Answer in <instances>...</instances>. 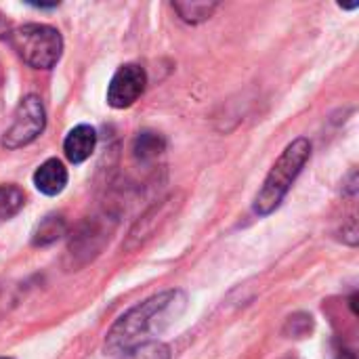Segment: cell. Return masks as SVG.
I'll return each mask as SVG.
<instances>
[{"mask_svg": "<svg viewBox=\"0 0 359 359\" xmlns=\"http://www.w3.org/2000/svg\"><path fill=\"white\" fill-rule=\"evenodd\" d=\"M95 143H97L95 128L88 124H80L67 133V137L63 141V151L69 162L80 164L90 158V154L95 151Z\"/></svg>", "mask_w": 359, "mask_h": 359, "instance_id": "obj_6", "label": "cell"}, {"mask_svg": "<svg viewBox=\"0 0 359 359\" xmlns=\"http://www.w3.org/2000/svg\"><path fill=\"white\" fill-rule=\"evenodd\" d=\"M8 40L17 55L36 69H50L63 50L61 34L42 23H25L8 32Z\"/></svg>", "mask_w": 359, "mask_h": 359, "instance_id": "obj_3", "label": "cell"}, {"mask_svg": "<svg viewBox=\"0 0 359 359\" xmlns=\"http://www.w3.org/2000/svg\"><path fill=\"white\" fill-rule=\"evenodd\" d=\"M4 36L8 38V23H6V19L0 15V38H4Z\"/></svg>", "mask_w": 359, "mask_h": 359, "instance_id": "obj_14", "label": "cell"}, {"mask_svg": "<svg viewBox=\"0 0 359 359\" xmlns=\"http://www.w3.org/2000/svg\"><path fill=\"white\" fill-rule=\"evenodd\" d=\"M313 328V320L311 316H305V313H299V316H292L286 324V332L290 337H297V339H303L311 332Z\"/></svg>", "mask_w": 359, "mask_h": 359, "instance_id": "obj_13", "label": "cell"}, {"mask_svg": "<svg viewBox=\"0 0 359 359\" xmlns=\"http://www.w3.org/2000/svg\"><path fill=\"white\" fill-rule=\"evenodd\" d=\"M25 204V196L17 185H0V221L15 217Z\"/></svg>", "mask_w": 359, "mask_h": 359, "instance_id": "obj_10", "label": "cell"}, {"mask_svg": "<svg viewBox=\"0 0 359 359\" xmlns=\"http://www.w3.org/2000/svg\"><path fill=\"white\" fill-rule=\"evenodd\" d=\"M120 359H170V349L164 343L151 341V343L139 345V347L122 353Z\"/></svg>", "mask_w": 359, "mask_h": 359, "instance_id": "obj_12", "label": "cell"}, {"mask_svg": "<svg viewBox=\"0 0 359 359\" xmlns=\"http://www.w3.org/2000/svg\"><path fill=\"white\" fill-rule=\"evenodd\" d=\"M145 82H147V76L141 65H135V63L122 65L114 74V78L107 86V103L116 109L130 107L143 95Z\"/></svg>", "mask_w": 359, "mask_h": 359, "instance_id": "obj_5", "label": "cell"}, {"mask_svg": "<svg viewBox=\"0 0 359 359\" xmlns=\"http://www.w3.org/2000/svg\"><path fill=\"white\" fill-rule=\"evenodd\" d=\"M172 6L189 23H198V21L208 19L217 8L215 2H175Z\"/></svg>", "mask_w": 359, "mask_h": 359, "instance_id": "obj_11", "label": "cell"}, {"mask_svg": "<svg viewBox=\"0 0 359 359\" xmlns=\"http://www.w3.org/2000/svg\"><path fill=\"white\" fill-rule=\"evenodd\" d=\"M185 303L187 299L181 290H166L128 309L107 332L105 351L126 353L139 345L151 343L149 339L154 334H160L183 313Z\"/></svg>", "mask_w": 359, "mask_h": 359, "instance_id": "obj_1", "label": "cell"}, {"mask_svg": "<svg viewBox=\"0 0 359 359\" xmlns=\"http://www.w3.org/2000/svg\"><path fill=\"white\" fill-rule=\"evenodd\" d=\"M309 156H311V143L303 137L292 141L282 151V156L278 158V162L269 170L261 191L255 198V212L257 215L267 217L282 204V200L286 198L294 179L301 175L303 166L307 164Z\"/></svg>", "mask_w": 359, "mask_h": 359, "instance_id": "obj_2", "label": "cell"}, {"mask_svg": "<svg viewBox=\"0 0 359 359\" xmlns=\"http://www.w3.org/2000/svg\"><path fill=\"white\" fill-rule=\"evenodd\" d=\"M34 185L44 196H57V194H61L63 187L67 185V170H65L63 162H59L55 158L53 160H46L34 172Z\"/></svg>", "mask_w": 359, "mask_h": 359, "instance_id": "obj_7", "label": "cell"}, {"mask_svg": "<svg viewBox=\"0 0 359 359\" xmlns=\"http://www.w3.org/2000/svg\"><path fill=\"white\" fill-rule=\"evenodd\" d=\"M44 124H46L44 105H42V101L38 97L29 95V97L21 99V103H19V107L15 111L13 124L4 133L2 145L6 149L23 147V145L32 143L44 130Z\"/></svg>", "mask_w": 359, "mask_h": 359, "instance_id": "obj_4", "label": "cell"}, {"mask_svg": "<svg viewBox=\"0 0 359 359\" xmlns=\"http://www.w3.org/2000/svg\"><path fill=\"white\" fill-rule=\"evenodd\" d=\"M65 233V221L57 215L46 217L34 231V244L36 246H46L53 244L55 240H59Z\"/></svg>", "mask_w": 359, "mask_h": 359, "instance_id": "obj_9", "label": "cell"}, {"mask_svg": "<svg viewBox=\"0 0 359 359\" xmlns=\"http://www.w3.org/2000/svg\"><path fill=\"white\" fill-rule=\"evenodd\" d=\"M0 359H6V358H0Z\"/></svg>", "mask_w": 359, "mask_h": 359, "instance_id": "obj_16", "label": "cell"}, {"mask_svg": "<svg viewBox=\"0 0 359 359\" xmlns=\"http://www.w3.org/2000/svg\"><path fill=\"white\" fill-rule=\"evenodd\" d=\"M164 147H166L164 139H162L158 133H149V130H147V133H141V135L135 139L133 151H135V156H137L139 160L149 162V160L158 158V156L164 151Z\"/></svg>", "mask_w": 359, "mask_h": 359, "instance_id": "obj_8", "label": "cell"}, {"mask_svg": "<svg viewBox=\"0 0 359 359\" xmlns=\"http://www.w3.org/2000/svg\"><path fill=\"white\" fill-rule=\"evenodd\" d=\"M337 359H355V355H353L351 351H341V353H339V358H337Z\"/></svg>", "mask_w": 359, "mask_h": 359, "instance_id": "obj_15", "label": "cell"}]
</instances>
